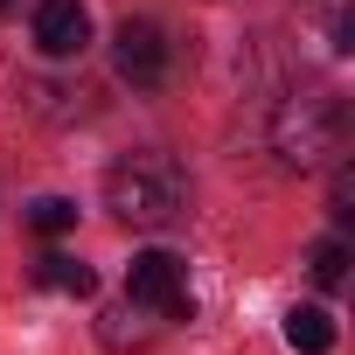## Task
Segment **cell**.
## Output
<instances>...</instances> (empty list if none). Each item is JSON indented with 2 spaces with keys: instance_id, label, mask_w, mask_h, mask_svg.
<instances>
[{
  "instance_id": "cell-8",
  "label": "cell",
  "mask_w": 355,
  "mask_h": 355,
  "mask_svg": "<svg viewBox=\"0 0 355 355\" xmlns=\"http://www.w3.org/2000/svg\"><path fill=\"white\" fill-rule=\"evenodd\" d=\"M286 341H293L300 355H327V348H334V313H327V306H293V313H286Z\"/></svg>"
},
{
  "instance_id": "cell-7",
  "label": "cell",
  "mask_w": 355,
  "mask_h": 355,
  "mask_svg": "<svg viewBox=\"0 0 355 355\" xmlns=\"http://www.w3.org/2000/svg\"><path fill=\"white\" fill-rule=\"evenodd\" d=\"M35 286L70 293V300H91V293H98V272H91V265H77V258H63V251H49V258L35 265Z\"/></svg>"
},
{
  "instance_id": "cell-1",
  "label": "cell",
  "mask_w": 355,
  "mask_h": 355,
  "mask_svg": "<svg viewBox=\"0 0 355 355\" xmlns=\"http://www.w3.org/2000/svg\"><path fill=\"white\" fill-rule=\"evenodd\" d=\"M105 209L132 230H167L189 209V174L167 153H132V160H119L105 174Z\"/></svg>"
},
{
  "instance_id": "cell-5",
  "label": "cell",
  "mask_w": 355,
  "mask_h": 355,
  "mask_svg": "<svg viewBox=\"0 0 355 355\" xmlns=\"http://www.w3.org/2000/svg\"><path fill=\"white\" fill-rule=\"evenodd\" d=\"M91 42V15H84V0H35V49L42 56H84Z\"/></svg>"
},
{
  "instance_id": "cell-6",
  "label": "cell",
  "mask_w": 355,
  "mask_h": 355,
  "mask_svg": "<svg viewBox=\"0 0 355 355\" xmlns=\"http://www.w3.org/2000/svg\"><path fill=\"white\" fill-rule=\"evenodd\" d=\"M160 327H167V320H160V313H146V306H132V300H119V306H105V313H98V341H105V348H119V355H125V348H153V341H160Z\"/></svg>"
},
{
  "instance_id": "cell-12",
  "label": "cell",
  "mask_w": 355,
  "mask_h": 355,
  "mask_svg": "<svg viewBox=\"0 0 355 355\" xmlns=\"http://www.w3.org/2000/svg\"><path fill=\"white\" fill-rule=\"evenodd\" d=\"M15 8H21V0H0V21H8V15H15Z\"/></svg>"
},
{
  "instance_id": "cell-4",
  "label": "cell",
  "mask_w": 355,
  "mask_h": 355,
  "mask_svg": "<svg viewBox=\"0 0 355 355\" xmlns=\"http://www.w3.org/2000/svg\"><path fill=\"white\" fill-rule=\"evenodd\" d=\"M112 70H119L132 91H153V84L167 77V35H160V21H119V35H112Z\"/></svg>"
},
{
  "instance_id": "cell-10",
  "label": "cell",
  "mask_w": 355,
  "mask_h": 355,
  "mask_svg": "<svg viewBox=\"0 0 355 355\" xmlns=\"http://www.w3.org/2000/svg\"><path fill=\"white\" fill-rule=\"evenodd\" d=\"M306 272H313V286H327V293H334V286L348 279V244H341V237H327V244H313V258H306Z\"/></svg>"
},
{
  "instance_id": "cell-9",
  "label": "cell",
  "mask_w": 355,
  "mask_h": 355,
  "mask_svg": "<svg viewBox=\"0 0 355 355\" xmlns=\"http://www.w3.org/2000/svg\"><path fill=\"white\" fill-rule=\"evenodd\" d=\"M28 230H35V237H63V230H77V202H63V196H42V202L28 209Z\"/></svg>"
},
{
  "instance_id": "cell-2",
  "label": "cell",
  "mask_w": 355,
  "mask_h": 355,
  "mask_svg": "<svg viewBox=\"0 0 355 355\" xmlns=\"http://www.w3.org/2000/svg\"><path fill=\"white\" fill-rule=\"evenodd\" d=\"M272 139H279L286 167H320V160L341 146V105H334V98H293V105L279 112Z\"/></svg>"
},
{
  "instance_id": "cell-11",
  "label": "cell",
  "mask_w": 355,
  "mask_h": 355,
  "mask_svg": "<svg viewBox=\"0 0 355 355\" xmlns=\"http://www.w3.org/2000/svg\"><path fill=\"white\" fill-rule=\"evenodd\" d=\"M348 202H355V182H348V167H341V174H334V223H348V216H355Z\"/></svg>"
},
{
  "instance_id": "cell-3",
  "label": "cell",
  "mask_w": 355,
  "mask_h": 355,
  "mask_svg": "<svg viewBox=\"0 0 355 355\" xmlns=\"http://www.w3.org/2000/svg\"><path fill=\"white\" fill-rule=\"evenodd\" d=\"M125 300L160 313V320H196V293H189V265L174 251H139L125 265Z\"/></svg>"
}]
</instances>
